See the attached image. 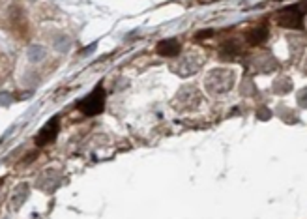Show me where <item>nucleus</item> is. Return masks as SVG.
Returning <instances> with one entry per match:
<instances>
[{
	"label": "nucleus",
	"mask_w": 307,
	"mask_h": 219,
	"mask_svg": "<svg viewBox=\"0 0 307 219\" xmlns=\"http://www.w3.org/2000/svg\"><path fill=\"white\" fill-rule=\"evenodd\" d=\"M103 107H105V90H103L101 86H96L88 96L83 97V99L77 103V109L81 111L84 116L99 115L103 111Z\"/></svg>",
	"instance_id": "obj_1"
},
{
	"label": "nucleus",
	"mask_w": 307,
	"mask_h": 219,
	"mask_svg": "<svg viewBox=\"0 0 307 219\" xmlns=\"http://www.w3.org/2000/svg\"><path fill=\"white\" fill-rule=\"evenodd\" d=\"M277 25L283 28H301L303 26V12L300 6H290L281 10L277 15Z\"/></svg>",
	"instance_id": "obj_2"
},
{
	"label": "nucleus",
	"mask_w": 307,
	"mask_h": 219,
	"mask_svg": "<svg viewBox=\"0 0 307 219\" xmlns=\"http://www.w3.org/2000/svg\"><path fill=\"white\" fill-rule=\"evenodd\" d=\"M57 133H58V118H51V120L41 128L38 137H36V146H45V144L53 142L57 139Z\"/></svg>",
	"instance_id": "obj_3"
},
{
	"label": "nucleus",
	"mask_w": 307,
	"mask_h": 219,
	"mask_svg": "<svg viewBox=\"0 0 307 219\" xmlns=\"http://www.w3.org/2000/svg\"><path fill=\"white\" fill-rule=\"evenodd\" d=\"M180 43L178 39H161L160 43L156 45V51H158V54L160 57H167V58H173V57H178L180 52Z\"/></svg>",
	"instance_id": "obj_4"
},
{
	"label": "nucleus",
	"mask_w": 307,
	"mask_h": 219,
	"mask_svg": "<svg viewBox=\"0 0 307 219\" xmlns=\"http://www.w3.org/2000/svg\"><path fill=\"white\" fill-rule=\"evenodd\" d=\"M266 36H268V28L264 25H261V26H255L253 30H249L247 36H245V39H247L249 45H259V43H263L264 39H266Z\"/></svg>",
	"instance_id": "obj_5"
},
{
	"label": "nucleus",
	"mask_w": 307,
	"mask_h": 219,
	"mask_svg": "<svg viewBox=\"0 0 307 219\" xmlns=\"http://www.w3.org/2000/svg\"><path fill=\"white\" fill-rule=\"evenodd\" d=\"M242 51V45L238 43V39H229L227 43H225L223 47V52L227 54V52H230V54H236V52Z\"/></svg>",
	"instance_id": "obj_6"
},
{
	"label": "nucleus",
	"mask_w": 307,
	"mask_h": 219,
	"mask_svg": "<svg viewBox=\"0 0 307 219\" xmlns=\"http://www.w3.org/2000/svg\"><path fill=\"white\" fill-rule=\"evenodd\" d=\"M212 30H206V32H198L197 34V39H204V38H208V36H212Z\"/></svg>",
	"instance_id": "obj_7"
},
{
	"label": "nucleus",
	"mask_w": 307,
	"mask_h": 219,
	"mask_svg": "<svg viewBox=\"0 0 307 219\" xmlns=\"http://www.w3.org/2000/svg\"><path fill=\"white\" fill-rule=\"evenodd\" d=\"M270 113H268V111H259V118H264V120H268V118H270Z\"/></svg>",
	"instance_id": "obj_8"
}]
</instances>
